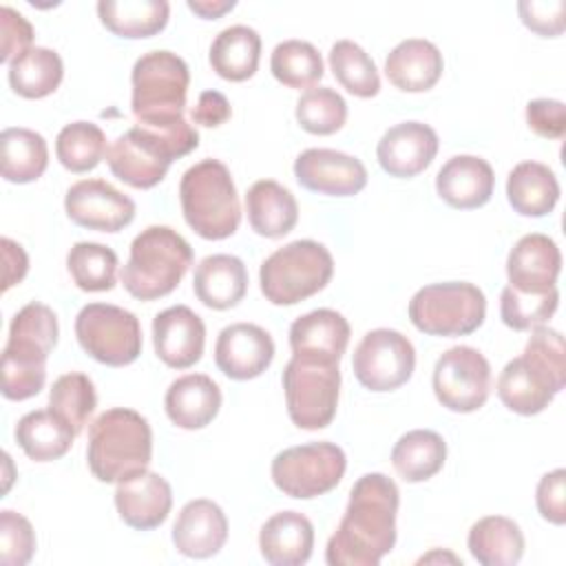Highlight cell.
I'll list each match as a JSON object with an SVG mask.
<instances>
[{
  "label": "cell",
  "instance_id": "1",
  "mask_svg": "<svg viewBox=\"0 0 566 566\" xmlns=\"http://www.w3.org/2000/svg\"><path fill=\"white\" fill-rule=\"evenodd\" d=\"M400 491L385 473H365L349 491L345 515L325 546L329 566H376L396 544Z\"/></svg>",
  "mask_w": 566,
  "mask_h": 566
},
{
  "label": "cell",
  "instance_id": "2",
  "mask_svg": "<svg viewBox=\"0 0 566 566\" xmlns=\"http://www.w3.org/2000/svg\"><path fill=\"white\" fill-rule=\"evenodd\" d=\"M197 146L199 133L186 119L161 126L135 124L111 144L106 164L119 181L148 190L166 177L175 159L186 157Z\"/></svg>",
  "mask_w": 566,
  "mask_h": 566
},
{
  "label": "cell",
  "instance_id": "3",
  "mask_svg": "<svg viewBox=\"0 0 566 566\" xmlns=\"http://www.w3.org/2000/svg\"><path fill=\"white\" fill-rule=\"evenodd\" d=\"M57 334V316L49 305L31 301L15 312L2 349V396L7 400L20 402L40 394Z\"/></svg>",
  "mask_w": 566,
  "mask_h": 566
},
{
  "label": "cell",
  "instance_id": "4",
  "mask_svg": "<svg viewBox=\"0 0 566 566\" xmlns=\"http://www.w3.org/2000/svg\"><path fill=\"white\" fill-rule=\"evenodd\" d=\"M153 458V431L148 420L126 407L99 413L88 427L86 462L99 482H119L148 469Z\"/></svg>",
  "mask_w": 566,
  "mask_h": 566
},
{
  "label": "cell",
  "instance_id": "5",
  "mask_svg": "<svg viewBox=\"0 0 566 566\" xmlns=\"http://www.w3.org/2000/svg\"><path fill=\"white\" fill-rule=\"evenodd\" d=\"M192 265L190 243L168 226H148L133 243L126 265L122 268V285L137 301H155L168 296Z\"/></svg>",
  "mask_w": 566,
  "mask_h": 566
},
{
  "label": "cell",
  "instance_id": "6",
  "mask_svg": "<svg viewBox=\"0 0 566 566\" xmlns=\"http://www.w3.org/2000/svg\"><path fill=\"white\" fill-rule=\"evenodd\" d=\"M179 201L186 223L201 239H228L241 223L237 186L228 166L219 159H201L184 172Z\"/></svg>",
  "mask_w": 566,
  "mask_h": 566
},
{
  "label": "cell",
  "instance_id": "7",
  "mask_svg": "<svg viewBox=\"0 0 566 566\" xmlns=\"http://www.w3.org/2000/svg\"><path fill=\"white\" fill-rule=\"evenodd\" d=\"M130 111L142 126H161L184 119L190 71L172 51L144 53L130 73Z\"/></svg>",
  "mask_w": 566,
  "mask_h": 566
},
{
  "label": "cell",
  "instance_id": "8",
  "mask_svg": "<svg viewBox=\"0 0 566 566\" xmlns=\"http://www.w3.org/2000/svg\"><path fill=\"white\" fill-rule=\"evenodd\" d=\"M334 274L329 250L312 239H296L274 250L259 268V285L272 305H296L318 294Z\"/></svg>",
  "mask_w": 566,
  "mask_h": 566
},
{
  "label": "cell",
  "instance_id": "9",
  "mask_svg": "<svg viewBox=\"0 0 566 566\" xmlns=\"http://www.w3.org/2000/svg\"><path fill=\"white\" fill-rule=\"evenodd\" d=\"M486 316L484 292L467 281L431 283L409 301V321L429 336H469Z\"/></svg>",
  "mask_w": 566,
  "mask_h": 566
},
{
  "label": "cell",
  "instance_id": "10",
  "mask_svg": "<svg viewBox=\"0 0 566 566\" xmlns=\"http://www.w3.org/2000/svg\"><path fill=\"white\" fill-rule=\"evenodd\" d=\"M290 420L305 431L332 424L340 396L338 363L292 356L281 376Z\"/></svg>",
  "mask_w": 566,
  "mask_h": 566
},
{
  "label": "cell",
  "instance_id": "11",
  "mask_svg": "<svg viewBox=\"0 0 566 566\" xmlns=\"http://www.w3.org/2000/svg\"><path fill=\"white\" fill-rule=\"evenodd\" d=\"M347 469L345 451L327 440L283 449L274 455L270 475L283 495L312 500L338 486Z\"/></svg>",
  "mask_w": 566,
  "mask_h": 566
},
{
  "label": "cell",
  "instance_id": "12",
  "mask_svg": "<svg viewBox=\"0 0 566 566\" xmlns=\"http://www.w3.org/2000/svg\"><path fill=\"white\" fill-rule=\"evenodd\" d=\"M75 336L80 347L97 363L126 367L142 354L139 318L111 303H88L75 316Z\"/></svg>",
  "mask_w": 566,
  "mask_h": 566
},
{
  "label": "cell",
  "instance_id": "13",
  "mask_svg": "<svg viewBox=\"0 0 566 566\" xmlns=\"http://www.w3.org/2000/svg\"><path fill=\"white\" fill-rule=\"evenodd\" d=\"M431 385L444 409L471 413L478 411L491 394V365L475 347L455 345L436 360Z\"/></svg>",
  "mask_w": 566,
  "mask_h": 566
},
{
  "label": "cell",
  "instance_id": "14",
  "mask_svg": "<svg viewBox=\"0 0 566 566\" xmlns=\"http://www.w3.org/2000/svg\"><path fill=\"white\" fill-rule=\"evenodd\" d=\"M352 369L365 389L394 391L409 382L416 369V349L405 334L378 327L367 332L356 345Z\"/></svg>",
  "mask_w": 566,
  "mask_h": 566
},
{
  "label": "cell",
  "instance_id": "15",
  "mask_svg": "<svg viewBox=\"0 0 566 566\" xmlns=\"http://www.w3.org/2000/svg\"><path fill=\"white\" fill-rule=\"evenodd\" d=\"M66 217L88 230L119 232L135 219V201L106 179L75 181L64 197Z\"/></svg>",
  "mask_w": 566,
  "mask_h": 566
},
{
  "label": "cell",
  "instance_id": "16",
  "mask_svg": "<svg viewBox=\"0 0 566 566\" xmlns=\"http://www.w3.org/2000/svg\"><path fill=\"white\" fill-rule=\"evenodd\" d=\"M294 177L305 190L327 197H354L367 186L365 164L332 148L303 150L294 161Z\"/></svg>",
  "mask_w": 566,
  "mask_h": 566
},
{
  "label": "cell",
  "instance_id": "17",
  "mask_svg": "<svg viewBox=\"0 0 566 566\" xmlns=\"http://www.w3.org/2000/svg\"><path fill=\"white\" fill-rule=\"evenodd\" d=\"M274 360L272 336L254 323H232L223 327L214 343V363L232 380H252Z\"/></svg>",
  "mask_w": 566,
  "mask_h": 566
},
{
  "label": "cell",
  "instance_id": "18",
  "mask_svg": "<svg viewBox=\"0 0 566 566\" xmlns=\"http://www.w3.org/2000/svg\"><path fill=\"white\" fill-rule=\"evenodd\" d=\"M157 358L172 369H188L203 356L206 325L188 305H172L153 318Z\"/></svg>",
  "mask_w": 566,
  "mask_h": 566
},
{
  "label": "cell",
  "instance_id": "19",
  "mask_svg": "<svg viewBox=\"0 0 566 566\" xmlns=\"http://www.w3.org/2000/svg\"><path fill=\"white\" fill-rule=\"evenodd\" d=\"M115 509L130 528L153 531L166 522L172 509V489L159 473L142 469L117 482Z\"/></svg>",
  "mask_w": 566,
  "mask_h": 566
},
{
  "label": "cell",
  "instance_id": "20",
  "mask_svg": "<svg viewBox=\"0 0 566 566\" xmlns=\"http://www.w3.org/2000/svg\"><path fill=\"white\" fill-rule=\"evenodd\" d=\"M438 135L429 124L400 122L385 130L378 142L376 157L389 177L411 179L436 159Z\"/></svg>",
  "mask_w": 566,
  "mask_h": 566
},
{
  "label": "cell",
  "instance_id": "21",
  "mask_svg": "<svg viewBox=\"0 0 566 566\" xmlns=\"http://www.w3.org/2000/svg\"><path fill=\"white\" fill-rule=\"evenodd\" d=\"M562 272V252L557 243L539 232L524 234L509 252L506 276L509 285L520 292H548L557 287Z\"/></svg>",
  "mask_w": 566,
  "mask_h": 566
},
{
  "label": "cell",
  "instance_id": "22",
  "mask_svg": "<svg viewBox=\"0 0 566 566\" xmlns=\"http://www.w3.org/2000/svg\"><path fill=\"white\" fill-rule=\"evenodd\" d=\"M228 539V520L223 509L206 497L190 500L177 513L172 524L175 548L192 559L217 555Z\"/></svg>",
  "mask_w": 566,
  "mask_h": 566
},
{
  "label": "cell",
  "instance_id": "23",
  "mask_svg": "<svg viewBox=\"0 0 566 566\" xmlns=\"http://www.w3.org/2000/svg\"><path fill=\"white\" fill-rule=\"evenodd\" d=\"M349 323L340 312L329 307L312 310L298 316L290 327L292 356L340 363L349 343Z\"/></svg>",
  "mask_w": 566,
  "mask_h": 566
},
{
  "label": "cell",
  "instance_id": "24",
  "mask_svg": "<svg viewBox=\"0 0 566 566\" xmlns=\"http://www.w3.org/2000/svg\"><path fill=\"white\" fill-rule=\"evenodd\" d=\"M495 188V175L486 159L478 155H455L436 175L438 197L458 210L484 206Z\"/></svg>",
  "mask_w": 566,
  "mask_h": 566
},
{
  "label": "cell",
  "instance_id": "25",
  "mask_svg": "<svg viewBox=\"0 0 566 566\" xmlns=\"http://www.w3.org/2000/svg\"><path fill=\"white\" fill-rule=\"evenodd\" d=\"M164 409L179 429H203L221 409V389L206 374H186L170 382L164 396Z\"/></svg>",
  "mask_w": 566,
  "mask_h": 566
},
{
  "label": "cell",
  "instance_id": "26",
  "mask_svg": "<svg viewBox=\"0 0 566 566\" xmlns=\"http://www.w3.org/2000/svg\"><path fill=\"white\" fill-rule=\"evenodd\" d=\"M444 71V60L440 49L424 38H409L398 42L387 60V80L405 93H424L438 84Z\"/></svg>",
  "mask_w": 566,
  "mask_h": 566
},
{
  "label": "cell",
  "instance_id": "27",
  "mask_svg": "<svg viewBox=\"0 0 566 566\" xmlns=\"http://www.w3.org/2000/svg\"><path fill=\"white\" fill-rule=\"evenodd\" d=\"M495 389L502 405L520 416L542 413L559 394L555 382L524 354L504 365Z\"/></svg>",
  "mask_w": 566,
  "mask_h": 566
},
{
  "label": "cell",
  "instance_id": "28",
  "mask_svg": "<svg viewBox=\"0 0 566 566\" xmlns=\"http://www.w3.org/2000/svg\"><path fill=\"white\" fill-rule=\"evenodd\" d=\"M259 548L272 566H301L312 557L314 526L298 511H279L261 526Z\"/></svg>",
  "mask_w": 566,
  "mask_h": 566
},
{
  "label": "cell",
  "instance_id": "29",
  "mask_svg": "<svg viewBox=\"0 0 566 566\" xmlns=\"http://www.w3.org/2000/svg\"><path fill=\"white\" fill-rule=\"evenodd\" d=\"M192 290L206 307L230 310L248 292V270L234 254H210L195 268Z\"/></svg>",
  "mask_w": 566,
  "mask_h": 566
},
{
  "label": "cell",
  "instance_id": "30",
  "mask_svg": "<svg viewBox=\"0 0 566 566\" xmlns=\"http://www.w3.org/2000/svg\"><path fill=\"white\" fill-rule=\"evenodd\" d=\"M245 212L250 228L265 239H281L298 221L294 195L274 179H259L245 192Z\"/></svg>",
  "mask_w": 566,
  "mask_h": 566
},
{
  "label": "cell",
  "instance_id": "31",
  "mask_svg": "<svg viewBox=\"0 0 566 566\" xmlns=\"http://www.w3.org/2000/svg\"><path fill=\"white\" fill-rule=\"evenodd\" d=\"M506 199L522 217H546L559 201V181L546 164L520 161L506 177Z\"/></svg>",
  "mask_w": 566,
  "mask_h": 566
},
{
  "label": "cell",
  "instance_id": "32",
  "mask_svg": "<svg viewBox=\"0 0 566 566\" xmlns=\"http://www.w3.org/2000/svg\"><path fill=\"white\" fill-rule=\"evenodd\" d=\"M467 546L482 566H513L524 555V533L511 517L486 515L469 528Z\"/></svg>",
  "mask_w": 566,
  "mask_h": 566
},
{
  "label": "cell",
  "instance_id": "33",
  "mask_svg": "<svg viewBox=\"0 0 566 566\" xmlns=\"http://www.w3.org/2000/svg\"><path fill=\"white\" fill-rule=\"evenodd\" d=\"M97 15L113 35L142 40L166 29L170 4L166 0H99Z\"/></svg>",
  "mask_w": 566,
  "mask_h": 566
},
{
  "label": "cell",
  "instance_id": "34",
  "mask_svg": "<svg viewBox=\"0 0 566 566\" xmlns=\"http://www.w3.org/2000/svg\"><path fill=\"white\" fill-rule=\"evenodd\" d=\"M210 66L228 82L250 80L261 60V35L245 24H232L217 33L210 44Z\"/></svg>",
  "mask_w": 566,
  "mask_h": 566
},
{
  "label": "cell",
  "instance_id": "35",
  "mask_svg": "<svg viewBox=\"0 0 566 566\" xmlns=\"http://www.w3.org/2000/svg\"><path fill=\"white\" fill-rule=\"evenodd\" d=\"M13 436L27 458L35 462H51L71 449L77 433L55 411L35 409L18 420Z\"/></svg>",
  "mask_w": 566,
  "mask_h": 566
},
{
  "label": "cell",
  "instance_id": "36",
  "mask_svg": "<svg viewBox=\"0 0 566 566\" xmlns=\"http://www.w3.org/2000/svg\"><path fill=\"white\" fill-rule=\"evenodd\" d=\"M447 460V442L431 429H413L398 438L391 449V464L405 482L431 480Z\"/></svg>",
  "mask_w": 566,
  "mask_h": 566
},
{
  "label": "cell",
  "instance_id": "37",
  "mask_svg": "<svg viewBox=\"0 0 566 566\" xmlns=\"http://www.w3.org/2000/svg\"><path fill=\"white\" fill-rule=\"evenodd\" d=\"M9 86L24 99H42L57 91L64 77V64L57 51L31 46L9 64Z\"/></svg>",
  "mask_w": 566,
  "mask_h": 566
},
{
  "label": "cell",
  "instance_id": "38",
  "mask_svg": "<svg viewBox=\"0 0 566 566\" xmlns=\"http://www.w3.org/2000/svg\"><path fill=\"white\" fill-rule=\"evenodd\" d=\"M2 177L9 184H31L40 179L49 166V146L44 137L31 128L11 126L0 135Z\"/></svg>",
  "mask_w": 566,
  "mask_h": 566
},
{
  "label": "cell",
  "instance_id": "39",
  "mask_svg": "<svg viewBox=\"0 0 566 566\" xmlns=\"http://www.w3.org/2000/svg\"><path fill=\"white\" fill-rule=\"evenodd\" d=\"M329 69L336 82L356 97H374L380 91V75L369 53L352 40H338L329 49Z\"/></svg>",
  "mask_w": 566,
  "mask_h": 566
},
{
  "label": "cell",
  "instance_id": "40",
  "mask_svg": "<svg viewBox=\"0 0 566 566\" xmlns=\"http://www.w3.org/2000/svg\"><path fill=\"white\" fill-rule=\"evenodd\" d=\"M117 254L102 243L77 241L66 254L73 283L84 292H108L117 281Z\"/></svg>",
  "mask_w": 566,
  "mask_h": 566
},
{
  "label": "cell",
  "instance_id": "41",
  "mask_svg": "<svg viewBox=\"0 0 566 566\" xmlns=\"http://www.w3.org/2000/svg\"><path fill=\"white\" fill-rule=\"evenodd\" d=\"M106 153V135L91 122H71L55 137L57 161L75 175L93 170Z\"/></svg>",
  "mask_w": 566,
  "mask_h": 566
},
{
  "label": "cell",
  "instance_id": "42",
  "mask_svg": "<svg viewBox=\"0 0 566 566\" xmlns=\"http://www.w3.org/2000/svg\"><path fill=\"white\" fill-rule=\"evenodd\" d=\"M270 71L287 88H312L323 77V60L305 40H283L270 55Z\"/></svg>",
  "mask_w": 566,
  "mask_h": 566
},
{
  "label": "cell",
  "instance_id": "43",
  "mask_svg": "<svg viewBox=\"0 0 566 566\" xmlns=\"http://www.w3.org/2000/svg\"><path fill=\"white\" fill-rule=\"evenodd\" d=\"M97 407L93 380L82 371H69L55 378L49 391V409L80 433Z\"/></svg>",
  "mask_w": 566,
  "mask_h": 566
},
{
  "label": "cell",
  "instance_id": "44",
  "mask_svg": "<svg viewBox=\"0 0 566 566\" xmlns=\"http://www.w3.org/2000/svg\"><path fill=\"white\" fill-rule=\"evenodd\" d=\"M296 122L312 135H334L347 122V102L329 86H312L296 102Z\"/></svg>",
  "mask_w": 566,
  "mask_h": 566
},
{
  "label": "cell",
  "instance_id": "45",
  "mask_svg": "<svg viewBox=\"0 0 566 566\" xmlns=\"http://www.w3.org/2000/svg\"><path fill=\"white\" fill-rule=\"evenodd\" d=\"M559 292L557 287L548 292H520L506 285L500 294V318L506 327L515 332H528L544 325L557 310Z\"/></svg>",
  "mask_w": 566,
  "mask_h": 566
},
{
  "label": "cell",
  "instance_id": "46",
  "mask_svg": "<svg viewBox=\"0 0 566 566\" xmlns=\"http://www.w3.org/2000/svg\"><path fill=\"white\" fill-rule=\"evenodd\" d=\"M524 356L531 358L562 391L566 382V347L564 336L557 329L539 325L526 340Z\"/></svg>",
  "mask_w": 566,
  "mask_h": 566
},
{
  "label": "cell",
  "instance_id": "47",
  "mask_svg": "<svg viewBox=\"0 0 566 566\" xmlns=\"http://www.w3.org/2000/svg\"><path fill=\"white\" fill-rule=\"evenodd\" d=\"M35 553V531L31 522L15 511H0V564L27 566Z\"/></svg>",
  "mask_w": 566,
  "mask_h": 566
},
{
  "label": "cell",
  "instance_id": "48",
  "mask_svg": "<svg viewBox=\"0 0 566 566\" xmlns=\"http://www.w3.org/2000/svg\"><path fill=\"white\" fill-rule=\"evenodd\" d=\"M520 20L526 29L542 38H557L566 27L564 0H522L517 2Z\"/></svg>",
  "mask_w": 566,
  "mask_h": 566
},
{
  "label": "cell",
  "instance_id": "49",
  "mask_svg": "<svg viewBox=\"0 0 566 566\" xmlns=\"http://www.w3.org/2000/svg\"><path fill=\"white\" fill-rule=\"evenodd\" d=\"M0 33H2V51H0L2 64H11L18 55L31 49L33 27L22 13H18L9 4L0 7Z\"/></svg>",
  "mask_w": 566,
  "mask_h": 566
},
{
  "label": "cell",
  "instance_id": "50",
  "mask_svg": "<svg viewBox=\"0 0 566 566\" xmlns=\"http://www.w3.org/2000/svg\"><path fill=\"white\" fill-rule=\"evenodd\" d=\"M535 504L539 515L555 524L562 526L566 522V471L555 469L548 471L546 475L539 478L537 491H535Z\"/></svg>",
  "mask_w": 566,
  "mask_h": 566
},
{
  "label": "cell",
  "instance_id": "51",
  "mask_svg": "<svg viewBox=\"0 0 566 566\" xmlns=\"http://www.w3.org/2000/svg\"><path fill=\"white\" fill-rule=\"evenodd\" d=\"M524 115L528 128L544 139H562L566 133V106L559 99H531Z\"/></svg>",
  "mask_w": 566,
  "mask_h": 566
},
{
  "label": "cell",
  "instance_id": "52",
  "mask_svg": "<svg viewBox=\"0 0 566 566\" xmlns=\"http://www.w3.org/2000/svg\"><path fill=\"white\" fill-rule=\"evenodd\" d=\"M192 122L206 128H217L221 124H226L232 117V108L230 102L223 93L219 91H203L190 113Z\"/></svg>",
  "mask_w": 566,
  "mask_h": 566
},
{
  "label": "cell",
  "instance_id": "53",
  "mask_svg": "<svg viewBox=\"0 0 566 566\" xmlns=\"http://www.w3.org/2000/svg\"><path fill=\"white\" fill-rule=\"evenodd\" d=\"M2 259H4V281H2V292L13 287L27 276L29 270V256L22 250L20 243H15L9 237H2Z\"/></svg>",
  "mask_w": 566,
  "mask_h": 566
},
{
  "label": "cell",
  "instance_id": "54",
  "mask_svg": "<svg viewBox=\"0 0 566 566\" xmlns=\"http://www.w3.org/2000/svg\"><path fill=\"white\" fill-rule=\"evenodd\" d=\"M186 4L192 13H197L203 20H217L237 7L234 0H188Z\"/></svg>",
  "mask_w": 566,
  "mask_h": 566
}]
</instances>
